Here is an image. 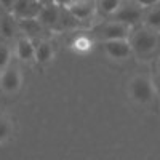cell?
Segmentation results:
<instances>
[{"instance_id": "6da1fadb", "label": "cell", "mask_w": 160, "mask_h": 160, "mask_svg": "<svg viewBox=\"0 0 160 160\" xmlns=\"http://www.w3.org/2000/svg\"><path fill=\"white\" fill-rule=\"evenodd\" d=\"M131 50L136 53V55H149L152 53L157 45H158V35L155 31L149 29V28H144L136 31L135 34L131 35V38L128 40Z\"/></svg>"}, {"instance_id": "7a4b0ae2", "label": "cell", "mask_w": 160, "mask_h": 160, "mask_svg": "<svg viewBox=\"0 0 160 160\" xmlns=\"http://www.w3.org/2000/svg\"><path fill=\"white\" fill-rule=\"evenodd\" d=\"M142 18V7L128 0V3H122L120 2L118 8L112 13V19L117 21V22H122V24H127L128 28L135 26L141 21Z\"/></svg>"}, {"instance_id": "3957f363", "label": "cell", "mask_w": 160, "mask_h": 160, "mask_svg": "<svg viewBox=\"0 0 160 160\" xmlns=\"http://www.w3.org/2000/svg\"><path fill=\"white\" fill-rule=\"evenodd\" d=\"M130 95L131 98L135 99L136 102L139 104H146L154 99V87H152V82L146 77H136L131 80L130 83Z\"/></svg>"}, {"instance_id": "277c9868", "label": "cell", "mask_w": 160, "mask_h": 160, "mask_svg": "<svg viewBox=\"0 0 160 160\" xmlns=\"http://www.w3.org/2000/svg\"><path fill=\"white\" fill-rule=\"evenodd\" d=\"M42 3L40 0H15L11 7V15L16 19H37Z\"/></svg>"}, {"instance_id": "5b68a950", "label": "cell", "mask_w": 160, "mask_h": 160, "mask_svg": "<svg viewBox=\"0 0 160 160\" xmlns=\"http://www.w3.org/2000/svg\"><path fill=\"white\" fill-rule=\"evenodd\" d=\"M104 50L106 53L115 59H123L128 58L131 53V47L128 38H115V40H104Z\"/></svg>"}, {"instance_id": "8992f818", "label": "cell", "mask_w": 160, "mask_h": 160, "mask_svg": "<svg viewBox=\"0 0 160 160\" xmlns=\"http://www.w3.org/2000/svg\"><path fill=\"white\" fill-rule=\"evenodd\" d=\"M130 35V28L127 24L112 21L106 24L101 29V38L102 40H115V38H128Z\"/></svg>"}, {"instance_id": "52a82bcc", "label": "cell", "mask_w": 160, "mask_h": 160, "mask_svg": "<svg viewBox=\"0 0 160 160\" xmlns=\"http://www.w3.org/2000/svg\"><path fill=\"white\" fill-rule=\"evenodd\" d=\"M59 11L61 7L55 5V3H48V5H42L40 13L37 16V21L43 26H50V28H55L59 22Z\"/></svg>"}, {"instance_id": "ba28073f", "label": "cell", "mask_w": 160, "mask_h": 160, "mask_svg": "<svg viewBox=\"0 0 160 160\" xmlns=\"http://www.w3.org/2000/svg\"><path fill=\"white\" fill-rule=\"evenodd\" d=\"M0 85L7 93H15L21 87V75L15 68H5L0 77Z\"/></svg>"}, {"instance_id": "9c48e42d", "label": "cell", "mask_w": 160, "mask_h": 160, "mask_svg": "<svg viewBox=\"0 0 160 160\" xmlns=\"http://www.w3.org/2000/svg\"><path fill=\"white\" fill-rule=\"evenodd\" d=\"M66 8L75 19H87L95 13V3L91 0H77Z\"/></svg>"}, {"instance_id": "30bf717a", "label": "cell", "mask_w": 160, "mask_h": 160, "mask_svg": "<svg viewBox=\"0 0 160 160\" xmlns=\"http://www.w3.org/2000/svg\"><path fill=\"white\" fill-rule=\"evenodd\" d=\"M34 53H35V47L32 43V40L29 37H22L18 40L16 43V55L19 59L22 61H32L34 59Z\"/></svg>"}, {"instance_id": "8fae6325", "label": "cell", "mask_w": 160, "mask_h": 160, "mask_svg": "<svg viewBox=\"0 0 160 160\" xmlns=\"http://www.w3.org/2000/svg\"><path fill=\"white\" fill-rule=\"evenodd\" d=\"M35 47V53H34V59H37L38 62H48L53 58V48L48 42H38L34 45Z\"/></svg>"}, {"instance_id": "7c38bea8", "label": "cell", "mask_w": 160, "mask_h": 160, "mask_svg": "<svg viewBox=\"0 0 160 160\" xmlns=\"http://www.w3.org/2000/svg\"><path fill=\"white\" fill-rule=\"evenodd\" d=\"M146 28L158 32V29H160V10H158L157 5H155V8H152L148 15H146Z\"/></svg>"}, {"instance_id": "4fadbf2b", "label": "cell", "mask_w": 160, "mask_h": 160, "mask_svg": "<svg viewBox=\"0 0 160 160\" xmlns=\"http://www.w3.org/2000/svg\"><path fill=\"white\" fill-rule=\"evenodd\" d=\"M120 2H122V0H99L98 7H99L101 11L106 13V15H112V13L118 8Z\"/></svg>"}, {"instance_id": "5bb4252c", "label": "cell", "mask_w": 160, "mask_h": 160, "mask_svg": "<svg viewBox=\"0 0 160 160\" xmlns=\"http://www.w3.org/2000/svg\"><path fill=\"white\" fill-rule=\"evenodd\" d=\"M19 24H21V28L29 34H37V32H40V28H42V24L37 19H21Z\"/></svg>"}, {"instance_id": "9a60e30c", "label": "cell", "mask_w": 160, "mask_h": 160, "mask_svg": "<svg viewBox=\"0 0 160 160\" xmlns=\"http://www.w3.org/2000/svg\"><path fill=\"white\" fill-rule=\"evenodd\" d=\"M10 48L7 45H0V71H3L5 68H8L10 62Z\"/></svg>"}, {"instance_id": "2e32d148", "label": "cell", "mask_w": 160, "mask_h": 160, "mask_svg": "<svg viewBox=\"0 0 160 160\" xmlns=\"http://www.w3.org/2000/svg\"><path fill=\"white\" fill-rule=\"evenodd\" d=\"M11 133V125L7 118H0V142L5 141Z\"/></svg>"}, {"instance_id": "e0dca14e", "label": "cell", "mask_w": 160, "mask_h": 160, "mask_svg": "<svg viewBox=\"0 0 160 160\" xmlns=\"http://www.w3.org/2000/svg\"><path fill=\"white\" fill-rule=\"evenodd\" d=\"M2 34L5 37H11L13 35V26H11V22H10L8 18L3 19V22H2Z\"/></svg>"}, {"instance_id": "ac0fdd59", "label": "cell", "mask_w": 160, "mask_h": 160, "mask_svg": "<svg viewBox=\"0 0 160 160\" xmlns=\"http://www.w3.org/2000/svg\"><path fill=\"white\" fill-rule=\"evenodd\" d=\"M131 2H135L141 7H155L158 3V0H131Z\"/></svg>"}, {"instance_id": "d6986e66", "label": "cell", "mask_w": 160, "mask_h": 160, "mask_svg": "<svg viewBox=\"0 0 160 160\" xmlns=\"http://www.w3.org/2000/svg\"><path fill=\"white\" fill-rule=\"evenodd\" d=\"M51 3H55V5H58V7L66 8V7H69V5L72 3V0H51Z\"/></svg>"}, {"instance_id": "ffe728a7", "label": "cell", "mask_w": 160, "mask_h": 160, "mask_svg": "<svg viewBox=\"0 0 160 160\" xmlns=\"http://www.w3.org/2000/svg\"><path fill=\"white\" fill-rule=\"evenodd\" d=\"M13 2H15V0H0V3H2V7H5L7 10H11Z\"/></svg>"}, {"instance_id": "44dd1931", "label": "cell", "mask_w": 160, "mask_h": 160, "mask_svg": "<svg viewBox=\"0 0 160 160\" xmlns=\"http://www.w3.org/2000/svg\"><path fill=\"white\" fill-rule=\"evenodd\" d=\"M40 3H42V5H48V3H51V0H40Z\"/></svg>"}]
</instances>
